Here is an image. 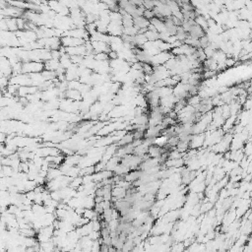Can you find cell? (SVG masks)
<instances>
[{"instance_id": "obj_5", "label": "cell", "mask_w": 252, "mask_h": 252, "mask_svg": "<svg viewBox=\"0 0 252 252\" xmlns=\"http://www.w3.org/2000/svg\"><path fill=\"white\" fill-rule=\"evenodd\" d=\"M150 24V21L147 20L143 16H139L136 18H133V25L136 27L138 30L147 29Z\"/></svg>"}, {"instance_id": "obj_10", "label": "cell", "mask_w": 252, "mask_h": 252, "mask_svg": "<svg viewBox=\"0 0 252 252\" xmlns=\"http://www.w3.org/2000/svg\"><path fill=\"white\" fill-rule=\"evenodd\" d=\"M144 18H146L147 20H151L153 19L154 17H155V13H154L153 9H145L144 12H143V15H142Z\"/></svg>"}, {"instance_id": "obj_1", "label": "cell", "mask_w": 252, "mask_h": 252, "mask_svg": "<svg viewBox=\"0 0 252 252\" xmlns=\"http://www.w3.org/2000/svg\"><path fill=\"white\" fill-rule=\"evenodd\" d=\"M45 70V63L40 61H31V62H24L22 64V71L25 73H40Z\"/></svg>"}, {"instance_id": "obj_11", "label": "cell", "mask_w": 252, "mask_h": 252, "mask_svg": "<svg viewBox=\"0 0 252 252\" xmlns=\"http://www.w3.org/2000/svg\"><path fill=\"white\" fill-rule=\"evenodd\" d=\"M5 140H6V136H5L3 133H0V143L4 142Z\"/></svg>"}, {"instance_id": "obj_6", "label": "cell", "mask_w": 252, "mask_h": 252, "mask_svg": "<svg viewBox=\"0 0 252 252\" xmlns=\"http://www.w3.org/2000/svg\"><path fill=\"white\" fill-rule=\"evenodd\" d=\"M164 165H165V168L177 169V168H180V167H182V165H184V159H183V158H181V159H165V162L164 163Z\"/></svg>"}, {"instance_id": "obj_3", "label": "cell", "mask_w": 252, "mask_h": 252, "mask_svg": "<svg viewBox=\"0 0 252 252\" xmlns=\"http://www.w3.org/2000/svg\"><path fill=\"white\" fill-rule=\"evenodd\" d=\"M205 33H206L205 31L195 22V24L191 27V29H190V31L187 34L189 36H191V38H193V39H200L201 36L205 35Z\"/></svg>"}, {"instance_id": "obj_7", "label": "cell", "mask_w": 252, "mask_h": 252, "mask_svg": "<svg viewBox=\"0 0 252 252\" xmlns=\"http://www.w3.org/2000/svg\"><path fill=\"white\" fill-rule=\"evenodd\" d=\"M140 175H141V170L140 169H132L130 171H128L126 174H124L123 178L126 181L132 183L134 181H136L137 179H139Z\"/></svg>"}, {"instance_id": "obj_12", "label": "cell", "mask_w": 252, "mask_h": 252, "mask_svg": "<svg viewBox=\"0 0 252 252\" xmlns=\"http://www.w3.org/2000/svg\"><path fill=\"white\" fill-rule=\"evenodd\" d=\"M4 149H5V144L3 142H1V143H0V152L2 153Z\"/></svg>"}, {"instance_id": "obj_2", "label": "cell", "mask_w": 252, "mask_h": 252, "mask_svg": "<svg viewBox=\"0 0 252 252\" xmlns=\"http://www.w3.org/2000/svg\"><path fill=\"white\" fill-rule=\"evenodd\" d=\"M204 139H205V134L200 133V134H192L191 139L189 141V149H200L203 147L204 144Z\"/></svg>"}, {"instance_id": "obj_4", "label": "cell", "mask_w": 252, "mask_h": 252, "mask_svg": "<svg viewBox=\"0 0 252 252\" xmlns=\"http://www.w3.org/2000/svg\"><path fill=\"white\" fill-rule=\"evenodd\" d=\"M164 152H168L167 150L164 151V148H161L155 144H153L151 146H149L148 148V152H147V155H148L150 158H159L161 155Z\"/></svg>"}, {"instance_id": "obj_8", "label": "cell", "mask_w": 252, "mask_h": 252, "mask_svg": "<svg viewBox=\"0 0 252 252\" xmlns=\"http://www.w3.org/2000/svg\"><path fill=\"white\" fill-rule=\"evenodd\" d=\"M64 94L66 95V97H68L69 100L74 101V102H78L79 100L82 99L81 92L76 90V89H69L68 91H66Z\"/></svg>"}, {"instance_id": "obj_9", "label": "cell", "mask_w": 252, "mask_h": 252, "mask_svg": "<svg viewBox=\"0 0 252 252\" xmlns=\"http://www.w3.org/2000/svg\"><path fill=\"white\" fill-rule=\"evenodd\" d=\"M82 176H80V175H78V176H76V177H74V178H72V180L70 181V183H69V187H71V188H73V189H78V187L80 186V185H82Z\"/></svg>"}]
</instances>
